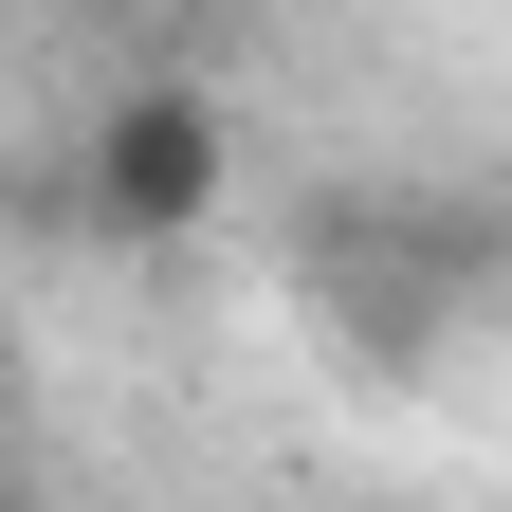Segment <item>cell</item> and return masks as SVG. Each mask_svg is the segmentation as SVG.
<instances>
[{"instance_id":"cell-1","label":"cell","mask_w":512,"mask_h":512,"mask_svg":"<svg viewBox=\"0 0 512 512\" xmlns=\"http://www.w3.org/2000/svg\"><path fill=\"white\" fill-rule=\"evenodd\" d=\"M220 202H238V128H220V92H202V74H110L92 128H74V220L128 238V256H183Z\"/></svg>"},{"instance_id":"cell-2","label":"cell","mask_w":512,"mask_h":512,"mask_svg":"<svg viewBox=\"0 0 512 512\" xmlns=\"http://www.w3.org/2000/svg\"><path fill=\"white\" fill-rule=\"evenodd\" d=\"M0 458H19V330H0Z\"/></svg>"},{"instance_id":"cell-3","label":"cell","mask_w":512,"mask_h":512,"mask_svg":"<svg viewBox=\"0 0 512 512\" xmlns=\"http://www.w3.org/2000/svg\"><path fill=\"white\" fill-rule=\"evenodd\" d=\"M74 19H92V37H128V19H165V0H74Z\"/></svg>"},{"instance_id":"cell-4","label":"cell","mask_w":512,"mask_h":512,"mask_svg":"<svg viewBox=\"0 0 512 512\" xmlns=\"http://www.w3.org/2000/svg\"><path fill=\"white\" fill-rule=\"evenodd\" d=\"M0 512H55V494H37V476H19V458H0Z\"/></svg>"}]
</instances>
